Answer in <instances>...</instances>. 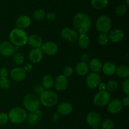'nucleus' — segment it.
<instances>
[{
    "instance_id": "34",
    "label": "nucleus",
    "mask_w": 129,
    "mask_h": 129,
    "mask_svg": "<svg viewBox=\"0 0 129 129\" xmlns=\"http://www.w3.org/2000/svg\"><path fill=\"white\" fill-rule=\"evenodd\" d=\"M127 7L125 5H118L115 9V13L118 16H122L126 13Z\"/></svg>"
},
{
    "instance_id": "1",
    "label": "nucleus",
    "mask_w": 129,
    "mask_h": 129,
    "mask_svg": "<svg viewBox=\"0 0 129 129\" xmlns=\"http://www.w3.org/2000/svg\"><path fill=\"white\" fill-rule=\"evenodd\" d=\"M73 25L79 34H86L90 29L91 20L89 15L85 13H78L74 16Z\"/></svg>"
},
{
    "instance_id": "27",
    "label": "nucleus",
    "mask_w": 129,
    "mask_h": 129,
    "mask_svg": "<svg viewBox=\"0 0 129 129\" xmlns=\"http://www.w3.org/2000/svg\"><path fill=\"white\" fill-rule=\"evenodd\" d=\"M54 83V79L50 75H46L42 78V86L44 89H50L53 87Z\"/></svg>"
},
{
    "instance_id": "42",
    "label": "nucleus",
    "mask_w": 129,
    "mask_h": 129,
    "mask_svg": "<svg viewBox=\"0 0 129 129\" xmlns=\"http://www.w3.org/2000/svg\"><path fill=\"white\" fill-rule=\"evenodd\" d=\"M89 58V55H88L87 53H84V54H82L81 59V61L83 62H85V63H86V61H88Z\"/></svg>"
},
{
    "instance_id": "9",
    "label": "nucleus",
    "mask_w": 129,
    "mask_h": 129,
    "mask_svg": "<svg viewBox=\"0 0 129 129\" xmlns=\"http://www.w3.org/2000/svg\"><path fill=\"white\" fill-rule=\"evenodd\" d=\"M15 46L8 41L0 43V54L5 57H10L15 53Z\"/></svg>"
},
{
    "instance_id": "43",
    "label": "nucleus",
    "mask_w": 129,
    "mask_h": 129,
    "mask_svg": "<svg viewBox=\"0 0 129 129\" xmlns=\"http://www.w3.org/2000/svg\"><path fill=\"white\" fill-rule=\"evenodd\" d=\"M122 104H123V106H128L129 105V97L127 96V97H124L123 99V101H122Z\"/></svg>"
},
{
    "instance_id": "47",
    "label": "nucleus",
    "mask_w": 129,
    "mask_h": 129,
    "mask_svg": "<svg viewBox=\"0 0 129 129\" xmlns=\"http://www.w3.org/2000/svg\"><path fill=\"white\" fill-rule=\"evenodd\" d=\"M126 3H127V5H129V1L128 0H126Z\"/></svg>"
},
{
    "instance_id": "2",
    "label": "nucleus",
    "mask_w": 129,
    "mask_h": 129,
    "mask_svg": "<svg viewBox=\"0 0 129 129\" xmlns=\"http://www.w3.org/2000/svg\"><path fill=\"white\" fill-rule=\"evenodd\" d=\"M10 40L11 44L16 46H23L27 43L28 35L23 29L15 28L10 32Z\"/></svg>"
},
{
    "instance_id": "18",
    "label": "nucleus",
    "mask_w": 129,
    "mask_h": 129,
    "mask_svg": "<svg viewBox=\"0 0 129 129\" xmlns=\"http://www.w3.org/2000/svg\"><path fill=\"white\" fill-rule=\"evenodd\" d=\"M44 53L40 48H33L29 53V59L31 62L37 63L42 59Z\"/></svg>"
},
{
    "instance_id": "10",
    "label": "nucleus",
    "mask_w": 129,
    "mask_h": 129,
    "mask_svg": "<svg viewBox=\"0 0 129 129\" xmlns=\"http://www.w3.org/2000/svg\"><path fill=\"white\" fill-rule=\"evenodd\" d=\"M43 53L47 55L52 56L56 54L58 51V46L55 42L51 41L46 42L42 44L40 47Z\"/></svg>"
},
{
    "instance_id": "12",
    "label": "nucleus",
    "mask_w": 129,
    "mask_h": 129,
    "mask_svg": "<svg viewBox=\"0 0 129 129\" xmlns=\"http://www.w3.org/2000/svg\"><path fill=\"white\" fill-rule=\"evenodd\" d=\"M123 104L122 101L118 99H114L108 102L107 104L108 111L112 114H117L120 112L123 108Z\"/></svg>"
},
{
    "instance_id": "19",
    "label": "nucleus",
    "mask_w": 129,
    "mask_h": 129,
    "mask_svg": "<svg viewBox=\"0 0 129 129\" xmlns=\"http://www.w3.org/2000/svg\"><path fill=\"white\" fill-rule=\"evenodd\" d=\"M27 42L33 48H40L42 45V39L37 34H32L28 37Z\"/></svg>"
},
{
    "instance_id": "13",
    "label": "nucleus",
    "mask_w": 129,
    "mask_h": 129,
    "mask_svg": "<svg viewBox=\"0 0 129 129\" xmlns=\"http://www.w3.org/2000/svg\"><path fill=\"white\" fill-rule=\"evenodd\" d=\"M88 123L93 128H98L102 123V118L100 115L96 112H90L86 117Z\"/></svg>"
},
{
    "instance_id": "30",
    "label": "nucleus",
    "mask_w": 129,
    "mask_h": 129,
    "mask_svg": "<svg viewBox=\"0 0 129 129\" xmlns=\"http://www.w3.org/2000/svg\"><path fill=\"white\" fill-rule=\"evenodd\" d=\"M13 56V61L18 66H21L24 63V56L20 53H14Z\"/></svg>"
},
{
    "instance_id": "5",
    "label": "nucleus",
    "mask_w": 129,
    "mask_h": 129,
    "mask_svg": "<svg viewBox=\"0 0 129 129\" xmlns=\"http://www.w3.org/2000/svg\"><path fill=\"white\" fill-rule=\"evenodd\" d=\"M24 106L27 110L30 112L39 110L40 108V101L39 97L33 94H29L26 95L23 100Z\"/></svg>"
},
{
    "instance_id": "38",
    "label": "nucleus",
    "mask_w": 129,
    "mask_h": 129,
    "mask_svg": "<svg viewBox=\"0 0 129 129\" xmlns=\"http://www.w3.org/2000/svg\"><path fill=\"white\" fill-rule=\"evenodd\" d=\"M122 88L123 91L127 94V95L129 94V79H126L122 84Z\"/></svg>"
},
{
    "instance_id": "28",
    "label": "nucleus",
    "mask_w": 129,
    "mask_h": 129,
    "mask_svg": "<svg viewBox=\"0 0 129 129\" xmlns=\"http://www.w3.org/2000/svg\"><path fill=\"white\" fill-rule=\"evenodd\" d=\"M108 3V0H91V5L96 10L105 8Z\"/></svg>"
},
{
    "instance_id": "29",
    "label": "nucleus",
    "mask_w": 129,
    "mask_h": 129,
    "mask_svg": "<svg viewBox=\"0 0 129 129\" xmlns=\"http://www.w3.org/2000/svg\"><path fill=\"white\" fill-rule=\"evenodd\" d=\"M45 15H46V13H45V11H44L42 9L36 10L32 13L33 18L35 20H38V21H40V20H42L45 18Z\"/></svg>"
},
{
    "instance_id": "48",
    "label": "nucleus",
    "mask_w": 129,
    "mask_h": 129,
    "mask_svg": "<svg viewBox=\"0 0 129 129\" xmlns=\"http://www.w3.org/2000/svg\"><path fill=\"white\" fill-rule=\"evenodd\" d=\"M93 129H98V128H93Z\"/></svg>"
},
{
    "instance_id": "8",
    "label": "nucleus",
    "mask_w": 129,
    "mask_h": 129,
    "mask_svg": "<svg viewBox=\"0 0 129 129\" xmlns=\"http://www.w3.org/2000/svg\"><path fill=\"white\" fill-rule=\"evenodd\" d=\"M101 77L98 73L91 72L88 75L86 79L87 86L90 89H95L100 83Z\"/></svg>"
},
{
    "instance_id": "22",
    "label": "nucleus",
    "mask_w": 129,
    "mask_h": 129,
    "mask_svg": "<svg viewBox=\"0 0 129 129\" xmlns=\"http://www.w3.org/2000/svg\"><path fill=\"white\" fill-rule=\"evenodd\" d=\"M89 68L90 70H91L94 73H98L100 72L102 68V63L101 61L98 58H93L89 61Z\"/></svg>"
},
{
    "instance_id": "45",
    "label": "nucleus",
    "mask_w": 129,
    "mask_h": 129,
    "mask_svg": "<svg viewBox=\"0 0 129 129\" xmlns=\"http://www.w3.org/2000/svg\"><path fill=\"white\" fill-rule=\"evenodd\" d=\"M23 68H24V70H25V72H30L31 70H32V66H31L30 64H26V65Z\"/></svg>"
},
{
    "instance_id": "33",
    "label": "nucleus",
    "mask_w": 129,
    "mask_h": 129,
    "mask_svg": "<svg viewBox=\"0 0 129 129\" xmlns=\"http://www.w3.org/2000/svg\"><path fill=\"white\" fill-rule=\"evenodd\" d=\"M118 88V83L115 80H110L106 84V90L108 92H113Z\"/></svg>"
},
{
    "instance_id": "16",
    "label": "nucleus",
    "mask_w": 129,
    "mask_h": 129,
    "mask_svg": "<svg viewBox=\"0 0 129 129\" xmlns=\"http://www.w3.org/2000/svg\"><path fill=\"white\" fill-rule=\"evenodd\" d=\"M68 82L67 77L63 75L57 76L55 80H54V85L55 89L58 91H64L68 87Z\"/></svg>"
},
{
    "instance_id": "31",
    "label": "nucleus",
    "mask_w": 129,
    "mask_h": 129,
    "mask_svg": "<svg viewBox=\"0 0 129 129\" xmlns=\"http://www.w3.org/2000/svg\"><path fill=\"white\" fill-rule=\"evenodd\" d=\"M102 129H112L114 127L115 123L111 119H105L100 124Z\"/></svg>"
},
{
    "instance_id": "37",
    "label": "nucleus",
    "mask_w": 129,
    "mask_h": 129,
    "mask_svg": "<svg viewBox=\"0 0 129 129\" xmlns=\"http://www.w3.org/2000/svg\"><path fill=\"white\" fill-rule=\"evenodd\" d=\"M73 73H74V69L71 67L68 66L64 69V75H63L65 76L66 77H71L73 74Z\"/></svg>"
},
{
    "instance_id": "26",
    "label": "nucleus",
    "mask_w": 129,
    "mask_h": 129,
    "mask_svg": "<svg viewBox=\"0 0 129 129\" xmlns=\"http://www.w3.org/2000/svg\"><path fill=\"white\" fill-rule=\"evenodd\" d=\"M115 73L120 78H127L129 76L128 67L125 64H121L116 68Z\"/></svg>"
},
{
    "instance_id": "7",
    "label": "nucleus",
    "mask_w": 129,
    "mask_h": 129,
    "mask_svg": "<svg viewBox=\"0 0 129 129\" xmlns=\"http://www.w3.org/2000/svg\"><path fill=\"white\" fill-rule=\"evenodd\" d=\"M110 101V94L107 91H100L94 97V103L96 106L103 107L107 106Z\"/></svg>"
},
{
    "instance_id": "36",
    "label": "nucleus",
    "mask_w": 129,
    "mask_h": 129,
    "mask_svg": "<svg viewBox=\"0 0 129 129\" xmlns=\"http://www.w3.org/2000/svg\"><path fill=\"white\" fill-rule=\"evenodd\" d=\"M8 115L5 113H0V126L6 125L8 121Z\"/></svg>"
},
{
    "instance_id": "41",
    "label": "nucleus",
    "mask_w": 129,
    "mask_h": 129,
    "mask_svg": "<svg viewBox=\"0 0 129 129\" xmlns=\"http://www.w3.org/2000/svg\"><path fill=\"white\" fill-rule=\"evenodd\" d=\"M44 88L42 85H37L35 87V91L37 94H41L44 91Z\"/></svg>"
},
{
    "instance_id": "11",
    "label": "nucleus",
    "mask_w": 129,
    "mask_h": 129,
    "mask_svg": "<svg viewBox=\"0 0 129 129\" xmlns=\"http://www.w3.org/2000/svg\"><path fill=\"white\" fill-rule=\"evenodd\" d=\"M61 37L62 39L69 42H74L78 40V32L74 29L71 28H64L61 31Z\"/></svg>"
},
{
    "instance_id": "46",
    "label": "nucleus",
    "mask_w": 129,
    "mask_h": 129,
    "mask_svg": "<svg viewBox=\"0 0 129 129\" xmlns=\"http://www.w3.org/2000/svg\"><path fill=\"white\" fill-rule=\"evenodd\" d=\"M99 88L100 91H105L106 90V84L105 83H100L99 84Z\"/></svg>"
},
{
    "instance_id": "14",
    "label": "nucleus",
    "mask_w": 129,
    "mask_h": 129,
    "mask_svg": "<svg viewBox=\"0 0 129 129\" xmlns=\"http://www.w3.org/2000/svg\"><path fill=\"white\" fill-rule=\"evenodd\" d=\"M10 76L13 80L20 82L23 80L26 77V72L23 68L16 67L13 68L10 72Z\"/></svg>"
},
{
    "instance_id": "25",
    "label": "nucleus",
    "mask_w": 129,
    "mask_h": 129,
    "mask_svg": "<svg viewBox=\"0 0 129 129\" xmlns=\"http://www.w3.org/2000/svg\"><path fill=\"white\" fill-rule=\"evenodd\" d=\"M78 46L82 49H86L89 45L90 40L86 34H80L78 37Z\"/></svg>"
},
{
    "instance_id": "6",
    "label": "nucleus",
    "mask_w": 129,
    "mask_h": 129,
    "mask_svg": "<svg viewBox=\"0 0 129 129\" xmlns=\"http://www.w3.org/2000/svg\"><path fill=\"white\" fill-rule=\"evenodd\" d=\"M112 22L110 18L107 15H102L100 16L96 22V29L101 33H108L110 30Z\"/></svg>"
},
{
    "instance_id": "15",
    "label": "nucleus",
    "mask_w": 129,
    "mask_h": 129,
    "mask_svg": "<svg viewBox=\"0 0 129 129\" xmlns=\"http://www.w3.org/2000/svg\"><path fill=\"white\" fill-rule=\"evenodd\" d=\"M42 118V113L39 110L35 111L30 112L26 116V121L27 123L30 126H35L36 125Z\"/></svg>"
},
{
    "instance_id": "39",
    "label": "nucleus",
    "mask_w": 129,
    "mask_h": 129,
    "mask_svg": "<svg viewBox=\"0 0 129 129\" xmlns=\"http://www.w3.org/2000/svg\"><path fill=\"white\" fill-rule=\"evenodd\" d=\"M45 18H46L48 21L50 22L54 21L56 19V16H55V14L52 12H49L48 13H47L46 15H45Z\"/></svg>"
},
{
    "instance_id": "23",
    "label": "nucleus",
    "mask_w": 129,
    "mask_h": 129,
    "mask_svg": "<svg viewBox=\"0 0 129 129\" xmlns=\"http://www.w3.org/2000/svg\"><path fill=\"white\" fill-rule=\"evenodd\" d=\"M115 64L112 62H106L103 65H102V70L103 73L108 76H111L114 75L116 72Z\"/></svg>"
},
{
    "instance_id": "32",
    "label": "nucleus",
    "mask_w": 129,
    "mask_h": 129,
    "mask_svg": "<svg viewBox=\"0 0 129 129\" xmlns=\"http://www.w3.org/2000/svg\"><path fill=\"white\" fill-rule=\"evenodd\" d=\"M97 40L100 45L105 46L108 44V41H109V38H108V35L106 33H101L98 35Z\"/></svg>"
},
{
    "instance_id": "44",
    "label": "nucleus",
    "mask_w": 129,
    "mask_h": 129,
    "mask_svg": "<svg viewBox=\"0 0 129 129\" xmlns=\"http://www.w3.org/2000/svg\"><path fill=\"white\" fill-rule=\"evenodd\" d=\"M60 115L59 113H55L54 114H53L52 116V119L54 121H57L59 118H60Z\"/></svg>"
},
{
    "instance_id": "24",
    "label": "nucleus",
    "mask_w": 129,
    "mask_h": 129,
    "mask_svg": "<svg viewBox=\"0 0 129 129\" xmlns=\"http://www.w3.org/2000/svg\"><path fill=\"white\" fill-rule=\"evenodd\" d=\"M75 70L77 74L80 76H84L85 75L88 74V72H89V68L88 64H87V63L81 61L76 64Z\"/></svg>"
},
{
    "instance_id": "17",
    "label": "nucleus",
    "mask_w": 129,
    "mask_h": 129,
    "mask_svg": "<svg viewBox=\"0 0 129 129\" xmlns=\"http://www.w3.org/2000/svg\"><path fill=\"white\" fill-rule=\"evenodd\" d=\"M108 36L111 41L113 42H118L123 39L124 33L120 29H112V30H110Z\"/></svg>"
},
{
    "instance_id": "21",
    "label": "nucleus",
    "mask_w": 129,
    "mask_h": 129,
    "mask_svg": "<svg viewBox=\"0 0 129 129\" xmlns=\"http://www.w3.org/2000/svg\"><path fill=\"white\" fill-rule=\"evenodd\" d=\"M73 111V106L69 102H63L57 106V112L60 115H67L70 114Z\"/></svg>"
},
{
    "instance_id": "20",
    "label": "nucleus",
    "mask_w": 129,
    "mask_h": 129,
    "mask_svg": "<svg viewBox=\"0 0 129 129\" xmlns=\"http://www.w3.org/2000/svg\"><path fill=\"white\" fill-rule=\"evenodd\" d=\"M30 24H31L30 18L26 15H22V16H19L16 21V26L18 27V28L21 29L28 27Z\"/></svg>"
},
{
    "instance_id": "3",
    "label": "nucleus",
    "mask_w": 129,
    "mask_h": 129,
    "mask_svg": "<svg viewBox=\"0 0 129 129\" xmlns=\"http://www.w3.org/2000/svg\"><path fill=\"white\" fill-rule=\"evenodd\" d=\"M40 101L45 107H52L58 101V96L52 91H44L40 94Z\"/></svg>"
},
{
    "instance_id": "40",
    "label": "nucleus",
    "mask_w": 129,
    "mask_h": 129,
    "mask_svg": "<svg viewBox=\"0 0 129 129\" xmlns=\"http://www.w3.org/2000/svg\"><path fill=\"white\" fill-rule=\"evenodd\" d=\"M8 74L7 68L3 67L0 68V77H6Z\"/></svg>"
},
{
    "instance_id": "4",
    "label": "nucleus",
    "mask_w": 129,
    "mask_h": 129,
    "mask_svg": "<svg viewBox=\"0 0 129 129\" xmlns=\"http://www.w3.org/2000/svg\"><path fill=\"white\" fill-rule=\"evenodd\" d=\"M8 115L9 120L11 122L15 124H20L26 120L27 113L24 109L15 107L10 110Z\"/></svg>"
},
{
    "instance_id": "35",
    "label": "nucleus",
    "mask_w": 129,
    "mask_h": 129,
    "mask_svg": "<svg viewBox=\"0 0 129 129\" xmlns=\"http://www.w3.org/2000/svg\"><path fill=\"white\" fill-rule=\"evenodd\" d=\"M10 87V81L6 77H0V88L2 89H8Z\"/></svg>"
}]
</instances>
